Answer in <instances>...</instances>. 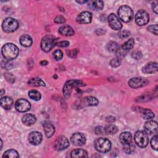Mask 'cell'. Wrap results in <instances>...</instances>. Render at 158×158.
Here are the masks:
<instances>
[{"label":"cell","mask_w":158,"mask_h":158,"mask_svg":"<svg viewBox=\"0 0 158 158\" xmlns=\"http://www.w3.org/2000/svg\"><path fill=\"white\" fill-rule=\"evenodd\" d=\"M19 27L17 20L12 17L6 18L2 23V30L6 33H12L15 31Z\"/></svg>","instance_id":"obj_7"},{"label":"cell","mask_w":158,"mask_h":158,"mask_svg":"<svg viewBox=\"0 0 158 158\" xmlns=\"http://www.w3.org/2000/svg\"><path fill=\"white\" fill-rule=\"evenodd\" d=\"M4 92H5V91H4V89H1V95H2V94H3Z\"/></svg>","instance_id":"obj_51"},{"label":"cell","mask_w":158,"mask_h":158,"mask_svg":"<svg viewBox=\"0 0 158 158\" xmlns=\"http://www.w3.org/2000/svg\"><path fill=\"white\" fill-rule=\"evenodd\" d=\"M149 20V14L144 10H140L136 12L135 15L136 23L139 26L146 25Z\"/></svg>","instance_id":"obj_10"},{"label":"cell","mask_w":158,"mask_h":158,"mask_svg":"<svg viewBox=\"0 0 158 158\" xmlns=\"http://www.w3.org/2000/svg\"><path fill=\"white\" fill-rule=\"evenodd\" d=\"M91 7L95 10H102L104 7V2L102 1H91Z\"/></svg>","instance_id":"obj_30"},{"label":"cell","mask_w":158,"mask_h":158,"mask_svg":"<svg viewBox=\"0 0 158 158\" xmlns=\"http://www.w3.org/2000/svg\"><path fill=\"white\" fill-rule=\"evenodd\" d=\"M69 146V141L64 136H59L54 142V148L57 151H62Z\"/></svg>","instance_id":"obj_12"},{"label":"cell","mask_w":158,"mask_h":158,"mask_svg":"<svg viewBox=\"0 0 158 158\" xmlns=\"http://www.w3.org/2000/svg\"><path fill=\"white\" fill-rule=\"evenodd\" d=\"M56 44L57 46L65 48V47H67L69 46V42L67 41H60L58 43H56Z\"/></svg>","instance_id":"obj_43"},{"label":"cell","mask_w":158,"mask_h":158,"mask_svg":"<svg viewBox=\"0 0 158 158\" xmlns=\"http://www.w3.org/2000/svg\"><path fill=\"white\" fill-rule=\"evenodd\" d=\"M71 157H88V152L82 149H74L71 152Z\"/></svg>","instance_id":"obj_24"},{"label":"cell","mask_w":158,"mask_h":158,"mask_svg":"<svg viewBox=\"0 0 158 158\" xmlns=\"http://www.w3.org/2000/svg\"><path fill=\"white\" fill-rule=\"evenodd\" d=\"M71 142L73 144L78 146H83L86 143V138L85 135L81 133H73L70 138Z\"/></svg>","instance_id":"obj_15"},{"label":"cell","mask_w":158,"mask_h":158,"mask_svg":"<svg viewBox=\"0 0 158 158\" xmlns=\"http://www.w3.org/2000/svg\"><path fill=\"white\" fill-rule=\"evenodd\" d=\"M15 109L20 112H25L30 109L31 104L27 99L21 98L16 101L15 103Z\"/></svg>","instance_id":"obj_11"},{"label":"cell","mask_w":158,"mask_h":158,"mask_svg":"<svg viewBox=\"0 0 158 158\" xmlns=\"http://www.w3.org/2000/svg\"><path fill=\"white\" fill-rule=\"evenodd\" d=\"M151 145L152 149H154V150L157 151V134H155L153 137L151 138Z\"/></svg>","instance_id":"obj_36"},{"label":"cell","mask_w":158,"mask_h":158,"mask_svg":"<svg viewBox=\"0 0 158 158\" xmlns=\"http://www.w3.org/2000/svg\"><path fill=\"white\" fill-rule=\"evenodd\" d=\"M134 44V39L130 38L126 42H125L122 45L118 46L117 49L115 52L117 57L120 59L125 57L127 55V54L129 52V51L133 48Z\"/></svg>","instance_id":"obj_4"},{"label":"cell","mask_w":158,"mask_h":158,"mask_svg":"<svg viewBox=\"0 0 158 158\" xmlns=\"http://www.w3.org/2000/svg\"><path fill=\"white\" fill-rule=\"evenodd\" d=\"M94 132L97 135H104L106 134L105 128L101 126H98L94 129Z\"/></svg>","instance_id":"obj_37"},{"label":"cell","mask_w":158,"mask_h":158,"mask_svg":"<svg viewBox=\"0 0 158 158\" xmlns=\"http://www.w3.org/2000/svg\"><path fill=\"white\" fill-rule=\"evenodd\" d=\"M13 104V99L8 96L2 97L1 99V106L5 110L10 109Z\"/></svg>","instance_id":"obj_22"},{"label":"cell","mask_w":158,"mask_h":158,"mask_svg":"<svg viewBox=\"0 0 158 158\" xmlns=\"http://www.w3.org/2000/svg\"><path fill=\"white\" fill-rule=\"evenodd\" d=\"M48 64V61H46V60H42V61L40 62V64H41V65H46Z\"/></svg>","instance_id":"obj_49"},{"label":"cell","mask_w":158,"mask_h":158,"mask_svg":"<svg viewBox=\"0 0 158 158\" xmlns=\"http://www.w3.org/2000/svg\"><path fill=\"white\" fill-rule=\"evenodd\" d=\"M22 121L24 125L31 126L36 122V116L32 114H27L22 117Z\"/></svg>","instance_id":"obj_20"},{"label":"cell","mask_w":158,"mask_h":158,"mask_svg":"<svg viewBox=\"0 0 158 158\" xmlns=\"http://www.w3.org/2000/svg\"><path fill=\"white\" fill-rule=\"evenodd\" d=\"M130 35V32L128 30H120L118 33V36L121 39H124L126 38L127 37H128Z\"/></svg>","instance_id":"obj_38"},{"label":"cell","mask_w":158,"mask_h":158,"mask_svg":"<svg viewBox=\"0 0 158 158\" xmlns=\"http://www.w3.org/2000/svg\"><path fill=\"white\" fill-rule=\"evenodd\" d=\"M2 54L4 58L7 60L15 59L19 54V49L13 43H6L2 48Z\"/></svg>","instance_id":"obj_2"},{"label":"cell","mask_w":158,"mask_h":158,"mask_svg":"<svg viewBox=\"0 0 158 158\" xmlns=\"http://www.w3.org/2000/svg\"><path fill=\"white\" fill-rule=\"evenodd\" d=\"M120 141L123 145V149L127 154L132 153L135 149V144L133 142L132 135L128 131H125L120 134Z\"/></svg>","instance_id":"obj_1"},{"label":"cell","mask_w":158,"mask_h":158,"mask_svg":"<svg viewBox=\"0 0 158 158\" xmlns=\"http://www.w3.org/2000/svg\"><path fill=\"white\" fill-rule=\"evenodd\" d=\"M84 101L87 106H97L99 104L98 100L93 96H87L84 98Z\"/></svg>","instance_id":"obj_28"},{"label":"cell","mask_w":158,"mask_h":158,"mask_svg":"<svg viewBox=\"0 0 158 158\" xmlns=\"http://www.w3.org/2000/svg\"><path fill=\"white\" fill-rule=\"evenodd\" d=\"M105 130H106V134L114 135L118 131V128L116 125L113 124H110L106 126V127L105 128Z\"/></svg>","instance_id":"obj_31"},{"label":"cell","mask_w":158,"mask_h":158,"mask_svg":"<svg viewBox=\"0 0 158 158\" xmlns=\"http://www.w3.org/2000/svg\"><path fill=\"white\" fill-rule=\"evenodd\" d=\"M118 47V44L115 41H110L106 46L107 51L111 52H115Z\"/></svg>","instance_id":"obj_33"},{"label":"cell","mask_w":158,"mask_h":158,"mask_svg":"<svg viewBox=\"0 0 158 158\" xmlns=\"http://www.w3.org/2000/svg\"><path fill=\"white\" fill-rule=\"evenodd\" d=\"M131 56L134 59L138 60V59H139L142 57V53L140 51H134L131 53Z\"/></svg>","instance_id":"obj_41"},{"label":"cell","mask_w":158,"mask_h":158,"mask_svg":"<svg viewBox=\"0 0 158 158\" xmlns=\"http://www.w3.org/2000/svg\"><path fill=\"white\" fill-rule=\"evenodd\" d=\"M134 139L136 144L140 148H145L148 144L149 139L148 134L143 131H137L135 134Z\"/></svg>","instance_id":"obj_8"},{"label":"cell","mask_w":158,"mask_h":158,"mask_svg":"<svg viewBox=\"0 0 158 158\" xmlns=\"http://www.w3.org/2000/svg\"><path fill=\"white\" fill-rule=\"evenodd\" d=\"M59 32L60 35L63 36H72L74 35L75 31L73 30V28L67 25H62L59 28Z\"/></svg>","instance_id":"obj_21"},{"label":"cell","mask_w":158,"mask_h":158,"mask_svg":"<svg viewBox=\"0 0 158 158\" xmlns=\"http://www.w3.org/2000/svg\"><path fill=\"white\" fill-rule=\"evenodd\" d=\"M54 22L56 23H59V24L64 23L65 22V19L64 17H62L61 15H58L54 19Z\"/></svg>","instance_id":"obj_42"},{"label":"cell","mask_w":158,"mask_h":158,"mask_svg":"<svg viewBox=\"0 0 158 158\" xmlns=\"http://www.w3.org/2000/svg\"><path fill=\"white\" fill-rule=\"evenodd\" d=\"M106 121L109 123H112L114 122L115 121V118L113 116H111V115H109L108 117H106Z\"/></svg>","instance_id":"obj_47"},{"label":"cell","mask_w":158,"mask_h":158,"mask_svg":"<svg viewBox=\"0 0 158 158\" xmlns=\"http://www.w3.org/2000/svg\"><path fill=\"white\" fill-rule=\"evenodd\" d=\"M119 19L124 22H130L133 18V12L128 6L123 5L120 6L118 10Z\"/></svg>","instance_id":"obj_5"},{"label":"cell","mask_w":158,"mask_h":158,"mask_svg":"<svg viewBox=\"0 0 158 158\" xmlns=\"http://www.w3.org/2000/svg\"><path fill=\"white\" fill-rule=\"evenodd\" d=\"M56 44V40L51 36H44L41 41V49L46 52H49Z\"/></svg>","instance_id":"obj_9"},{"label":"cell","mask_w":158,"mask_h":158,"mask_svg":"<svg viewBox=\"0 0 158 158\" xmlns=\"http://www.w3.org/2000/svg\"><path fill=\"white\" fill-rule=\"evenodd\" d=\"M4 77L7 81L10 83H13L15 81V77L10 73H4Z\"/></svg>","instance_id":"obj_40"},{"label":"cell","mask_w":158,"mask_h":158,"mask_svg":"<svg viewBox=\"0 0 158 158\" xmlns=\"http://www.w3.org/2000/svg\"><path fill=\"white\" fill-rule=\"evenodd\" d=\"M122 62L121 59L118 58V57H115L112 59L110 61V65L113 67V68H117L118 66L120 65Z\"/></svg>","instance_id":"obj_34"},{"label":"cell","mask_w":158,"mask_h":158,"mask_svg":"<svg viewBox=\"0 0 158 158\" xmlns=\"http://www.w3.org/2000/svg\"><path fill=\"white\" fill-rule=\"evenodd\" d=\"M141 116L144 119L150 120L154 117L153 112L149 109H142L141 110Z\"/></svg>","instance_id":"obj_27"},{"label":"cell","mask_w":158,"mask_h":158,"mask_svg":"<svg viewBox=\"0 0 158 158\" xmlns=\"http://www.w3.org/2000/svg\"><path fill=\"white\" fill-rule=\"evenodd\" d=\"M143 72L144 73H155L157 72V64L155 62H150L146 64L143 68Z\"/></svg>","instance_id":"obj_19"},{"label":"cell","mask_w":158,"mask_h":158,"mask_svg":"<svg viewBox=\"0 0 158 158\" xmlns=\"http://www.w3.org/2000/svg\"><path fill=\"white\" fill-rule=\"evenodd\" d=\"M28 96L33 100L40 101L41 98V95L39 91L35 89L30 90L28 92Z\"/></svg>","instance_id":"obj_29"},{"label":"cell","mask_w":158,"mask_h":158,"mask_svg":"<svg viewBox=\"0 0 158 158\" xmlns=\"http://www.w3.org/2000/svg\"><path fill=\"white\" fill-rule=\"evenodd\" d=\"M78 52V50H77V49H73V50L70 51L68 55H69V56L72 57H75V56L77 55Z\"/></svg>","instance_id":"obj_46"},{"label":"cell","mask_w":158,"mask_h":158,"mask_svg":"<svg viewBox=\"0 0 158 158\" xmlns=\"http://www.w3.org/2000/svg\"><path fill=\"white\" fill-rule=\"evenodd\" d=\"M107 21L111 28L115 30H120L122 27V24L118 17L114 14H110L107 18Z\"/></svg>","instance_id":"obj_13"},{"label":"cell","mask_w":158,"mask_h":158,"mask_svg":"<svg viewBox=\"0 0 158 158\" xmlns=\"http://www.w3.org/2000/svg\"><path fill=\"white\" fill-rule=\"evenodd\" d=\"M157 4H158V2L157 1H153V2L152 3V9L153 11L156 14L158 13V11H157Z\"/></svg>","instance_id":"obj_45"},{"label":"cell","mask_w":158,"mask_h":158,"mask_svg":"<svg viewBox=\"0 0 158 158\" xmlns=\"http://www.w3.org/2000/svg\"><path fill=\"white\" fill-rule=\"evenodd\" d=\"M95 149L99 152L106 153L108 152L111 148L110 141L106 138H99L94 143Z\"/></svg>","instance_id":"obj_6"},{"label":"cell","mask_w":158,"mask_h":158,"mask_svg":"<svg viewBox=\"0 0 158 158\" xmlns=\"http://www.w3.org/2000/svg\"><path fill=\"white\" fill-rule=\"evenodd\" d=\"M42 135L38 131H32L28 136V139L29 143L32 145H38L41 143L42 141Z\"/></svg>","instance_id":"obj_17"},{"label":"cell","mask_w":158,"mask_h":158,"mask_svg":"<svg viewBox=\"0 0 158 158\" xmlns=\"http://www.w3.org/2000/svg\"><path fill=\"white\" fill-rule=\"evenodd\" d=\"M19 155L18 152L14 150V149H9L4 152V153L2 155V157H19Z\"/></svg>","instance_id":"obj_32"},{"label":"cell","mask_w":158,"mask_h":158,"mask_svg":"<svg viewBox=\"0 0 158 158\" xmlns=\"http://www.w3.org/2000/svg\"><path fill=\"white\" fill-rule=\"evenodd\" d=\"M144 132L148 135L157 134V122L152 120L147 121L144 125Z\"/></svg>","instance_id":"obj_14"},{"label":"cell","mask_w":158,"mask_h":158,"mask_svg":"<svg viewBox=\"0 0 158 158\" xmlns=\"http://www.w3.org/2000/svg\"><path fill=\"white\" fill-rule=\"evenodd\" d=\"M148 30L150 32L154 33L156 35H157V30H158V27H157V25L155 24V25H151L150 26H149L147 28Z\"/></svg>","instance_id":"obj_39"},{"label":"cell","mask_w":158,"mask_h":158,"mask_svg":"<svg viewBox=\"0 0 158 158\" xmlns=\"http://www.w3.org/2000/svg\"><path fill=\"white\" fill-rule=\"evenodd\" d=\"M43 128L45 135L47 138H50L54 135L55 132V128L52 123H50L49 122H45L43 124Z\"/></svg>","instance_id":"obj_23"},{"label":"cell","mask_w":158,"mask_h":158,"mask_svg":"<svg viewBox=\"0 0 158 158\" xmlns=\"http://www.w3.org/2000/svg\"><path fill=\"white\" fill-rule=\"evenodd\" d=\"M52 57L54 60H60L63 57V52L60 49L56 50L52 54Z\"/></svg>","instance_id":"obj_35"},{"label":"cell","mask_w":158,"mask_h":158,"mask_svg":"<svg viewBox=\"0 0 158 158\" xmlns=\"http://www.w3.org/2000/svg\"><path fill=\"white\" fill-rule=\"evenodd\" d=\"M96 33L98 35H103L104 33V30L103 29H101V28L97 29L96 31Z\"/></svg>","instance_id":"obj_48"},{"label":"cell","mask_w":158,"mask_h":158,"mask_svg":"<svg viewBox=\"0 0 158 158\" xmlns=\"http://www.w3.org/2000/svg\"><path fill=\"white\" fill-rule=\"evenodd\" d=\"M76 2L77 3H79V4H85V3L87 2L88 1H77Z\"/></svg>","instance_id":"obj_50"},{"label":"cell","mask_w":158,"mask_h":158,"mask_svg":"<svg viewBox=\"0 0 158 158\" xmlns=\"http://www.w3.org/2000/svg\"><path fill=\"white\" fill-rule=\"evenodd\" d=\"M85 85V84L84 82L78 80H70L67 81L63 87V94L64 97L66 99H68L73 88H78L79 86H83Z\"/></svg>","instance_id":"obj_3"},{"label":"cell","mask_w":158,"mask_h":158,"mask_svg":"<svg viewBox=\"0 0 158 158\" xmlns=\"http://www.w3.org/2000/svg\"><path fill=\"white\" fill-rule=\"evenodd\" d=\"M20 43L24 47H29L32 44V38L28 35H23L20 37Z\"/></svg>","instance_id":"obj_25"},{"label":"cell","mask_w":158,"mask_h":158,"mask_svg":"<svg viewBox=\"0 0 158 158\" xmlns=\"http://www.w3.org/2000/svg\"><path fill=\"white\" fill-rule=\"evenodd\" d=\"M149 99H151V97H150V95H148V96L144 95V96H140L139 98H138V99H136V101H141V102H143V101H144L145 99H146V101H149Z\"/></svg>","instance_id":"obj_44"},{"label":"cell","mask_w":158,"mask_h":158,"mask_svg":"<svg viewBox=\"0 0 158 158\" xmlns=\"http://www.w3.org/2000/svg\"><path fill=\"white\" fill-rule=\"evenodd\" d=\"M28 84L31 86H46V83H44V81H43L41 78L38 77L30 78L28 81Z\"/></svg>","instance_id":"obj_26"},{"label":"cell","mask_w":158,"mask_h":158,"mask_svg":"<svg viewBox=\"0 0 158 158\" xmlns=\"http://www.w3.org/2000/svg\"><path fill=\"white\" fill-rule=\"evenodd\" d=\"M147 83V80L141 77H135L131 78L128 81L129 86L132 88H138L145 86Z\"/></svg>","instance_id":"obj_18"},{"label":"cell","mask_w":158,"mask_h":158,"mask_svg":"<svg viewBox=\"0 0 158 158\" xmlns=\"http://www.w3.org/2000/svg\"><path fill=\"white\" fill-rule=\"evenodd\" d=\"M92 20V14L88 11H84L81 12L77 17V22L78 23L85 24L89 23Z\"/></svg>","instance_id":"obj_16"}]
</instances>
